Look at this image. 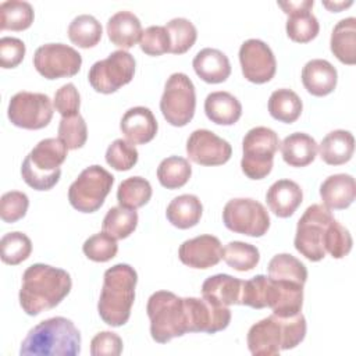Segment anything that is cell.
<instances>
[{"mask_svg": "<svg viewBox=\"0 0 356 356\" xmlns=\"http://www.w3.org/2000/svg\"><path fill=\"white\" fill-rule=\"evenodd\" d=\"M122 352V339L111 331H102L90 341L92 356H118Z\"/></svg>", "mask_w": 356, "mask_h": 356, "instance_id": "816d5d0a", "label": "cell"}, {"mask_svg": "<svg viewBox=\"0 0 356 356\" xmlns=\"http://www.w3.org/2000/svg\"><path fill=\"white\" fill-rule=\"evenodd\" d=\"M222 246L214 235H199L181 243L178 249L179 260L192 268L206 270L221 260Z\"/></svg>", "mask_w": 356, "mask_h": 356, "instance_id": "ffe728a7", "label": "cell"}, {"mask_svg": "<svg viewBox=\"0 0 356 356\" xmlns=\"http://www.w3.org/2000/svg\"><path fill=\"white\" fill-rule=\"evenodd\" d=\"M263 300L264 307H270L273 314L278 317H292L302 310L303 285L266 277Z\"/></svg>", "mask_w": 356, "mask_h": 356, "instance_id": "ac0fdd59", "label": "cell"}, {"mask_svg": "<svg viewBox=\"0 0 356 356\" xmlns=\"http://www.w3.org/2000/svg\"><path fill=\"white\" fill-rule=\"evenodd\" d=\"M352 236L338 220L332 218L327 225L324 235V249L325 253H330L334 259L345 257L352 249Z\"/></svg>", "mask_w": 356, "mask_h": 356, "instance_id": "f6af8a7d", "label": "cell"}, {"mask_svg": "<svg viewBox=\"0 0 356 356\" xmlns=\"http://www.w3.org/2000/svg\"><path fill=\"white\" fill-rule=\"evenodd\" d=\"M222 222L232 232L259 238L268 231L270 216L260 202L250 197H236L225 203Z\"/></svg>", "mask_w": 356, "mask_h": 356, "instance_id": "8fae6325", "label": "cell"}, {"mask_svg": "<svg viewBox=\"0 0 356 356\" xmlns=\"http://www.w3.org/2000/svg\"><path fill=\"white\" fill-rule=\"evenodd\" d=\"M332 218L330 209L324 204L309 206L299 218L293 245L307 260L320 261L324 259V235L327 225Z\"/></svg>", "mask_w": 356, "mask_h": 356, "instance_id": "30bf717a", "label": "cell"}, {"mask_svg": "<svg viewBox=\"0 0 356 356\" xmlns=\"http://www.w3.org/2000/svg\"><path fill=\"white\" fill-rule=\"evenodd\" d=\"M13 125L24 129H40L49 125L53 117V104L47 95L38 92L15 93L7 108Z\"/></svg>", "mask_w": 356, "mask_h": 356, "instance_id": "4fadbf2b", "label": "cell"}, {"mask_svg": "<svg viewBox=\"0 0 356 356\" xmlns=\"http://www.w3.org/2000/svg\"><path fill=\"white\" fill-rule=\"evenodd\" d=\"M81 352V332L65 317H50L29 330L21 342L19 355L76 356Z\"/></svg>", "mask_w": 356, "mask_h": 356, "instance_id": "277c9868", "label": "cell"}, {"mask_svg": "<svg viewBox=\"0 0 356 356\" xmlns=\"http://www.w3.org/2000/svg\"><path fill=\"white\" fill-rule=\"evenodd\" d=\"M356 196L355 178L349 174H334L320 185V197L330 210H342L349 207Z\"/></svg>", "mask_w": 356, "mask_h": 356, "instance_id": "cb8c5ba5", "label": "cell"}, {"mask_svg": "<svg viewBox=\"0 0 356 356\" xmlns=\"http://www.w3.org/2000/svg\"><path fill=\"white\" fill-rule=\"evenodd\" d=\"M165 29L170 35V53L182 54L188 51L196 42L197 31L196 26L188 18H172L167 22Z\"/></svg>", "mask_w": 356, "mask_h": 356, "instance_id": "b9f144b4", "label": "cell"}, {"mask_svg": "<svg viewBox=\"0 0 356 356\" xmlns=\"http://www.w3.org/2000/svg\"><path fill=\"white\" fill-rule=\"evenodd\" d=\"M203 206L196 195L185 193L174 197L167 206V220L179 229L195 227L202 217Z\"/></svg>", "mask_w": 356, "mask_h": 356, "instance_id": "1f68e13d", "label": "cell"}, {"mask_svg": "<svg viewBox=\"0 0 356 356\" xmlns=\"http://www.w3.org/2000/svg\"><path fill=\"white\" fill-rule=\"evenodd\" d=\"M306 337V318L302 313L292 317L271 314L254 323L248 331V348L254 356H275L284 349L296 348Z\"/></svg>", "mask_w": 356, "mask_h": 356, "instance_id": "7a4b0ae2", "label": "cell"}, {"mask_svg": "<svg viewBox=\"0 0 356 356\" xmlns=\"http://www.w3.org/2000/svg\"><path fill=\"white\" fill-rule=\"evenodd\" d=\"M353 4V1L352 0H349V1H323V6L324 7H327L328 10H331V11H335V13H338V11H341V10H343V8H346V7H349V6H352Z\"/></svg>", "mask_w": 356, "mask_h": 356, "instance_id": "f5cc1de1", "label": "cell"}, {"mask_svg": "<svg viewBox=\"0 0 356 356\" xmlns=\"http://www.w3.org/2000/svg\"><path fill=\"white\" fill-rule=\"evenodd\" d=\"M188 332L216 334L225 330L231 321L228 306L214 305L204 298H184Z\"/></svg>", "mask_w": 356, "mask_h": 356, "instance_id": "2e32d148", "label": "cell"}, {"mask_svg": "<svg viewBox=\"0 0 356 356\" xmlns=\"http://www.w3.org/2000/svg\"><path fill=\"white\" fill-rule=\"evenodd\" d=\"M113 184L114 177L102 165L86 167L70 185L68 200L78 211L93 213L102 207Z\"/></svg>", "mask_w": 356, "mask_h": 356, "instance_id": "ba28073f", "label": "cell"}, {"mask_svg": "<svg viewBox=\"0 0 356 356\" xmlns=\"http://www.w3.org/2000/svg\"><path fill=\"white\" fill-rule=\"evenodd\" d=\"M58 139L70 149L82 147L88 139V128L81 114L61 117L58 124Z\"/></svg>", "mask_w": 356, "mask_h": 356, "instance_id": "ee69618b", "label": "cell"}, {"mask_svg": "<svg viewBox=\"0 0 356 356\" xmlns=\"http://www.w3.org/2000/svg\"><path fill=\"white\" fill-rule=\"evenodd\" d=\"M242 282L229 274L211 275L202 285V296L218 306L241 305Z\"/></svg>", "mask_w": 356, "mask_h": 356, "instance_id": "484cf974", "label": "cell"}, {"mask_svg": "<svg viewBox=\"0 0 356 356\" xmlns=\"http://www.w3.org/2000/svg\"><path fill=\"white\" fill-rule=\"evenodd\" d=\"M281 146L282 159L291 167H306L314 161L317 156V142L305 132H293L288 135Z\"/></svg>", "mask_w": 356, "mask_h": 356, "instance_id": "f546056e", "label": "cell"}, {"mask_svg": "<svg viewBox=\"0 0 356 356\" xmlns=\"http://www.w3.org/2000/svg\"><path fill=\"white\" fill-rule=\"evenodd\" d=\"M196 92L191 78L184 72L168 76L160 99V110L168 124L185 127L195 115Z\"/></svg>", "mask_w": 356, "mask_h": 356, "instance_id": "9c48e42d", "label": "cell"}, {"mask_svg": "<svg viewBox=\"0 0 356 356\" xmlns=\"http://www.w3.org/2000/svg\"><path fill=\"white\" fill-rule=\"evenodd\" d=\"M138 159L139 153L135 145L122 138L113 140L106 150L107 164L117 171L131 170L138 163Z\"/></svg>", "mask_w": 356, "mask_h": 356, "instance_id": "7bdbcfd3", "label": "cell"}, {"mask_svg": "<svg viewBox=\"0 0 356 356\" xmlns=\"http://www.w3.org/2000/svg\"><path fill=\"white\" fill-rule=\"evenodd\" d=\"M239 63L243 76L253 83L268 82L277 71L271 47L260 39H248L241 44Z\"/></svg>", "mask_w": 356, "mask_h": 356, "instance_id": "9a60e30c", "label": "cell"}, {"mask_svg": "<svg viewBox=\"0 0 356 356\" xmlns=\"http://www.w3.org/2000/svg\"><path fill=\"white\" fill-rule=\"evenodd\" d=\"M188 157L200 165H221L231 159V145L209 129H195L186 140Z\"/></svg>", "mask_w": 356, "mask_h": 356, "instance_id": "e0dca14e", "label": "cell"}, {"mask_svg": "<svg viewBox=\"0 0 356 356\" xmlns=\"http://www.w3.org/2000/svg\"><path fill=\"white\" fill-rule=\"evenodd\" d=\"M221 259L236 271H250L259 264L260 253L254 245L232 241L222 249Z\"/></svg>", "mask_w": 356, "mask_h": 356, "instance_id": "ab89813d", "label": "cell"}, {"mask_svg": "<svg viewBox=\"0 0 356 356\" xmlns=\"http://www.w3.org/2000/svg\"><path fill=\"white\" fill-rule=\"evenodd\" d=\"M204 113L214 124L232 125L242 115V104L229 92H211L204 100Z\"/></svg>", "mask_w": 356, "mask_h": 356, "instance_id": "83f0119b", "label": "cell"}, {"mask_svg": "<svg viewBox=\"0 0 356 356\" xmlns=\"http://www.w3.org/2000/svg\"><path fill=\"white\" fill-rule=\"evenodd\" d=\"M120 129L125 139L131 143L145 145L156 136L159 124L150 108L136 106L124 113L120 122Z\"/></svg>", "mask_w": 356, "mask_h": 356, "instance_id": "44dd1931", "label": "cell"}, {"mask_svg": "<svg viewBox=\"0 0 356 356\" xmlns=\"http://www.w3.org/2000/svg\"><path fill=\"white\" fill-rule=\"evenodd\" d=\"M142 32L139 18L128 10L117 11L107 21L108 39L113 44L122 47V50L132 47L140 39Z\"/></svg>", "mask_w": 356, "mask_h": 356, "instance_id": "4316f807", "label": "cell"}, {"mask_svg": "<svg viewBox=\"0 0 356 356\" xmlns=\"http://www.w3.org/2000/svg\"><path fill=\"white\" fill-rule=\"evenodd\" d=\"M266 200L270 210L281 218L291 217L303 200L300 186L292 179L275 181L266 193Z\"/></svg>", "mask_w": 356, "mask_h": 356, "instance_id": "603a6c76", "label": "cell"}, {"mask_svg": "<svg viewBox=\"0 0 356 356\" xmlns=\"http://www.w3.org/2000/svg\"><path fill=\"white\" fill-rule=\"evenodd\" d=\"M303 110V103L296 92L292 89L281 88L274 90L268 99V113L273 118L292 124L295 122Z\"/></svg>", "mask_w": 356, "mask_h": 356, "instance_id": "d6a6232c", "label": "cell"}, {"mask_svg": "<svg viewBox=\"0 0 356 356\" xmlns=\"http://www.w3.org/2000/svg\"><path fill=\"white\" fill-rule=\"evenodd\" d=\"M68 147L56 138L42 139L24 159L21 175L36 191L51 189L61 177L60 165L67 159Z\"/></svg>", "mask_w": 356, "mask_h": 356, "instance_id": "5b68a950", "label": "cell"}, {"mask_svg": "<svg viewBox=\"0 0 356 356\" xmlns=\"http://www.w3.org/2000/svg\"><path fill=\"white\" fill-rule=\"evenodd\" d=\"M330 47L332 54L343 64L356 63V18L348 17L337 22L331 32Z\"/></svg>", "mask_w": 356, "mask_h": 356, "instance_id": "4dcf8cb0", "label": "cell"}, {"mask_svg": "<svg viewBox=\"0 0 356 356\" xmlns=\"http://www.w3.org/2000/svg\"><path fill=\"white\" fill-rule=\"evenodd\" d=\"M82 250L89 260L97 261V263H104V261H108L113 257H115V254L118 252V245H117L115 238H113L111 235L102 231L99 234L89 236L83 242Z\"/></svg>", "mask_w": 356, "mask_h": 356, "instance_id": "bcb514c9", "label": "cell"}, {"mask_svg": "<svg viewBox=\"0 0 356 356\" xmlns=\"http://www.w3.org/2000/svg\"><path fill=\"white\" fill-rule=\"evenodd\" d=\"M280 147V139L275 131L267 127H254L249 129L242 139L241 168L250 179H263L273 170L274 154Z\"/></svg>", "mask_w": 356, "mask_h": 356, "instance_id": "52a82bcc", "label": "cell"}, {"mask_svg": "<svg viewBox=\"0 0 356 356\" xmlns=\"http://www.w3.org/2000/svg\"><path fill=\"white\" fill-rule=\"evenodd\" d=\"M268 278L280 280V281H291L296 284L305 285L307 280V268L306 266L289 253L275 254L267 267Z\"/></svg>", "mask_w": 356, "mask_h": 356, "instance_id": "e575fe53", "label": "cell"}, {"mask_svg": "<svg viewBox=\"0 0 356 356\" xmlns=\"http://www.w3.org/2000/svg\"><path fill=\"white\" fill-rule=\"evenodd\" d=\"M71 286V275L65 270L43 263L32 264L22 274L19 305L28 316H38L60 305Z\"/></svg>", "mask_w": 356, "mask_h": 356, "instance_id": "6da1fadb", "label": "cell"}, {"mask_svg": "<svg viewBox=\"0 0 356 356\" xmlns=\"http://www.w3.org/2000/svg\"><path fill=\"white\" fill-rule=\"evenodd\" d=\"M25 43L13 36L0 39V65L3 68H15L25 56Z\"/></svg>", "mask_w": 356, "mask_h": 356, "instance_id": "f907efd6", "label": "cell"}, {"mask_svg": "<svg viewBox=\"0 0 356 356\" xmlns=\"http://www.w3.org/2000/svg\"><path fill=\"white\" fill-rule=\"evenodd\" d=\"M102 24L90 14H81L68 25L70 40L82 49L96 46L102 39Z\"/></svg>", "mask_w": 356, "mask_h": 356, "instance_id": "d590c367", "label": "cell"}, {"mask_svg": "<svg viewBox=\"0 0 356 356\" xmlns=\"http://www.w3.org/2000/svg\"><path fill=\"white\" fill-rule=\"evenodd\" d=\"M196 75L207 83H221L231 75V63L218 49L204 47L192 61Z\"/></svg>", "mask_w": 356, "mask_h": 356, "instance_id": "d4e9b609", "label": "cell"}, {"mask_svg": "<svg viewBox=\"0 0 356 356\" xmlns=\"http://www.w3.org/2000/svg\"><path fill=\"white\" fill-rule=\"evenodd\" d=\"M140 50L147 56H161L170 51L171 42L165 26L152 25L146 28L139 39Z\"/></svg>", "mask_w": 356, "mask_h": 356, "instance_id": "7dc6e473", "label": "cell"}, {"mask_svg": "<svg viewBox=\"0 0 356 356\" xmlns=\"http://www.w3.org/2000/svg\"><path fill=\"white\" fill-rule=\"evenodd\" d=\"M338 81L337 68L327 60L313 58L302 68V83L306 90L313 96L330 95Z\"/></svg>", "mask_w": 356, "mask_h": 356, "instance_id": "7402d4cb", "label": "cell"}, {"mask_svg": "<svg viewBox=\"0 0 356 356\" xmlns=\"http://www.w3.org/2000/svg\"><path fill=\"white\" fill-rule=\"evenodd\" d=\"M136 282L138 274L129 264L118 263L106 270L97 302L99 316L106 324L121 327L129 320Z\"/></svg>", "mask_w": 356, "mask_h": 356, "instance_id": "3957f363", "label": "cell"}, {"mask_svg": "<svg viewBox=\"0 0 356 356\" xmlns=\"http://www.w3.org/2000/svg\"><path fill=\"white\" fill-rule=\"evenodd\" d=\"M29 207V199L24 192L10 191L1 196L0 217L4 222H15L25 217Z\"/></svg>", "mask_w": 356, "mask_h": 356, "instance_id": "c3c4849f", "label": "cell"}, {"mask_svg": "<svg viewBox=\"0 0 356 356\" xmlns=\"http://www.w3.org/2000/svg\"><path fill=\"white\" fill-rule=\"evenodd\" d=\"M152 185L142 177H129L124 179L117 189V200L120 206L128 209H139L152 197Z\"/></svg>", "mask_w": 356, "mask_h": 356, "instance_id": "f35d334b", "label": "cell"}, {"mask_svg": "<svg viewBox=\"0 0 356 356\" xmlns=\"http://www.w3.org/2000/svg\"><path fill=\"white\" fill-rule=\"evenodd\" d=\"M192 175L189 161L179 156H170L160 161L157 167L159 182L167 189H178L184 186Z\"/></svg>", "mask_w": 356, "mask_h": 356, "instance_id": "74e56055", "label": "cell"}, {"mask_svg": "<svg viewBox=\"0 0 356 356\" xmlns=\"http://www.w3.org/2000/svg\"><path fill=\"white\" fill-rule=\"evenodd\" d=\"M53 106L56 111L61 114V117H70L79 114L81 96L74 83H64L54 93Z\"/></svg>", "mask_w": 356, "mask_h": 356, "instance_id": "681fc988", "label": "cell"}, {"mask_svg": "<svg viewBox=\"0 0 356 356\" xmlns=\"http://www.w3.org/2000/svg\"><path fill=\"white\" fill-rule=\"evenodd\" d=\"M277 4L288 15L285 29L289 39L298 43H307L317 36L320 25L316 15L312 13L313 0L278 1Z\"/></svg>", "mask_w": 356, "mask_h": 356, "instance_id": "d6986e66", "label": "cell"}, {"mask_svg": "<svg viewBox=\"0 0 356 356\" xmlns=\"http://www.w3.org/2000/svg\"><path fill=\"white\" fill-rule=\"evenodd\" d=\"M33 7L24 0H7L0 4V29L24 31L33 22Z\"/></svg>", "mask_w": 356, "mask_h": 356, "instance_id": "836d02e7", "label": "cell"}, {"mask_svg": "<svg viewBox=\"0 0 356 356\" xmlns=\"http://www.w3.org/2000/svg\"><path fill=\"white\" fill-rule=\"evenodd\" d=\"M150 320V335L159 343L188 332V320L184 298L170 291H157L150 295L146 306Z\"/></svg>", "mask_w": 356, "mask_h": 356, "instance_id": "8992f818", "label": "cell"}, {"mask_svg": "<svg viewBox=\"0 0 356 356\" xmlns=\"http://www.w3.org/2000/svg\"><path fill=\"white\" fill-rule=\"evenodd\" d=\"M81 54L64 43L42 44L33 54V67L46 79L74 76L81 70Z\"/></svg>", "mask_w": 356, "mask_h": 356, "instance_id": "5bb4252c", "label": "cell"}, {"mask_svg": "<svg viewBox=\"0 0 356 356\" xmlns=\"http://www.w3.org/2000/svg\"><path fill=\"white\" fill-rule=\"evenodd\" d=\"M138 225V213L124 206L111 207L102 222V229L115 239L128 238Z\"/></svg>", "mask_w": 356, "mask_h": 356, "instance_id": "8d00e7d4", "label": "cell"}, {"mask_svg": "<svg viewBox=\"0 0 356 356\" xmlns=\"http://www.w3.org/2000/svg\"><path fill=\"white\" fill-rule=\"evenodd\" d=\"M318 152L321 160L330 165L345 164L353 156L355 138L349 131L334 129L323 138Z\"/></svg>", "mask_w": 356, "mask_h": 356, "instance_id": "f1b7e54d", "label": "cell"}, {"mask_svg": "<svg viewBox=\"0 0 356 356\" xmlns=\"http://www.w3.org/2000/svg\"><path fill=\"white\" fill-rule=\"evenodd\" d=\"M1 260L6 264L17 266L25 261L32 252V242L28 235L19 231L7 232L0 241Z\"/></svg>", "mask_w": 356, "mask_h": 356, "instance_id": "60d3db41", "label": "cell"}, {"mask_svg": "<svg viewBox=\"0 0 356 356\" xmlns=\"http://www.w3.org/2000/svg\"><path fill=\"white\" fill-rule=\"evenodd\" d=\"M134 56L125 50H115L90 67L88 79L96 92L108 95L129 83L134 78Z\"/></svg>", "mask_w": 356, "mask_h": 356, "instance_id": "7c38bea8", "label": "cell"}]
</instances>
